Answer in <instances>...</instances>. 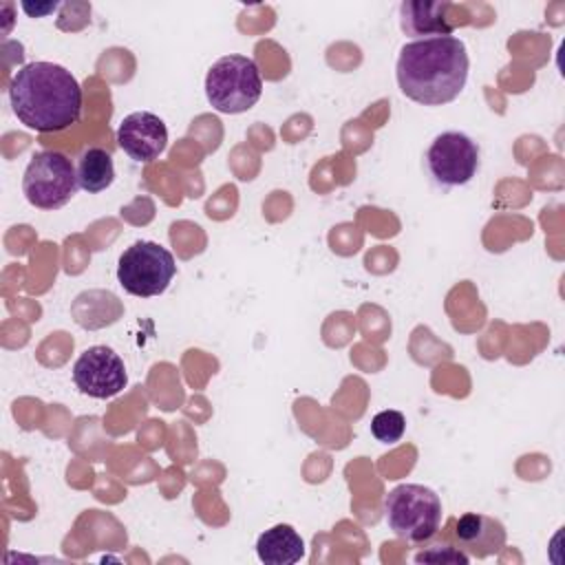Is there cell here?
Wrapping results in <instances>:
<instances>
[{"label": "cell", "instance_id": "obj_1", "mask_svg": "<svg viewBox=\"0 0 565 565\" xmlns=\"http://www.w3.org/2000/svg\"><path fill=\"white\" fill-rule=\"evenodd\" d=\"M13 115L31 130L60 132L82 117V86L55 62H29L18 68L7 88Z\"/></svg>", "mask_w": 565, "mask_h": 565}, {"label": "cell", "instance_id": "obj_2", "mask_svg": "<svg viewBox=\"0 0 565 565\" xmlns=\"http://www.w3.org/2000/svg\"><path fill=\"white\" fill-rule=\"evenodd\" d=\"M468 51L455 35L406 42L399 49L395 75L399 90L424 106H441L459 97L468 79Z\"/></svg>", "mask_w": 565, "mask_h": 565}, {"label": "cell", "instance_id": "obj_3", "mask_svg": "<svg viewBox=\"0 0 565 565\" xmlns=\"http://www.w3.org/2000/svg\"><path fill=\"white\" fill-rule=\"evenodd\" d=\"M441 499L419 483H399L384 497V519L395 536L411 543L430 541L441 525Z\"/></svg>", "mask_w": 565, "mask_h": 565}, {"label": "cell", "instance_id": "obj_4", "mask_svg": "<svg viewBox=\"0 0 565 565\" xmlns=\"http://www.w3.org/2000/svg\"><path fill=\"white\" fill-rule=\"evenodd\" d=\"M263 93V77L247 55H223L205 75V97L214 110L238 115L249 110Z\"/></svg>", "mask_w": 565, "mask_h": 565}, {"label": "cell", "instance_id": "obj_5", "mask_svg": "<svg viewBox=\"0 0 565 565\" xmlns=\"http://www.w3.org/2000/svg\"><path fill=\"white\" fill-rule=\"evenodd\" d=\"M177 274L174 256L154 241H135L117 263L119 285L137 298L163 294Z\"/></svg>", "mask_w": 565, "mask_h": 565}, {"label": "cell", "instance_id": "obj_6", "mask_svg": "<svg viewBox=\"0 0 565 565\" xmlns=\"http://www.w3.org/2000/svg\"><path fill=\"white\" fill-rule=\"evenodd\" d=\"M77 190V170L64 152L40 150L31 157L22 177V192L31 205L57 210L66 205Z\"/></svg>", "mask_w": 565, "mask_h": 565}, {"label": "cell", "instance_id": "obj_7", "mask_svg": "<svg viewBox=\"0 0 565 565\" xmlns=\"http://www.w3.org/2000/svg\"><path fill=\"white\" fill-rule=\"evenodd\" d=\"M426 168L437 185H466L479 170V146L466 132L446 130L430 141Z\"/></svg>", "mask_w": 565, "mask_h": 565}, {"label": "cell", "instance_id": "obj_8", "mask_svg": "<svg viewBox=\"0 0 565 565\" xmlns=\"http://www.w3.org/2000/svg\"><path fill=\"white\" fill-rule=\"evenodd\" d=\"M73 382L79 393L93 399H108L126 388L128 373L119 353L106 344H95L75 360Z\"/></svg>", "mask_w": 565, "mask_h": 565}, {"label": "cell", "instance_id": "obj_9", "mask_svg": "<svg viewBox=\"0 0 565 565\" xmlns=\"http://www.w3.org/2000/svg\"><path fill=\"white\" fill-rule=\"evenodd\" d=\"M117 143L132 161H154L168 146L166 121L148 110L130 113L117 128Z\"/></svg>", "mask_w": 565, "mask_h": 565}, {"label": "cell", "instance_id": "obj_10", "mask_svg": "<svg viewBox=\"0 0 565 565\" xmlns=\"http://www.w3.org/2000/svg\"><path fill=\"white\" fill-rule=\"evenodd\" d=\"M455 536L466 554L486 558L501 552L508 534L501 521L479 512H466L455 523Z\"/></svg>", "mask_w": 565, "mask_h": 565}, {"label": "cell", "instance_id": "obj_11", "mask_svg": "<svg viewBox=\"0 0 565 565\" xmlns=\"http://www.w3.org/2000/svg\"><path fill=\"white\" fill-rule=\"evenodd\" d=\"M452 9V2H419L406 0L399 4V24L408 35H450L455 22L444 13Z\"/></svg>", "mask_w": 565, "mask_h": 565}, {"label": "cell", "instance_id": "obj_12", "mask_svg": "<svg viewBox=\"0 0 565 565\" xmlns=\"http://www.w3.org/2000/svg\"><path fill=\"white\" fill-rule=\"evenodd\" d=\"M71 313H73V318L79 327L102 329V327H108V324H113L121 318L124 305L119 302V298L113 291L90 289V291H82L73 300Z\"/></svg>", "mask_w": 565, "mask_h": 565}, {"label": "cell", "instance_id": "obj_13", "mask_svg": "<svg viewBox=\"0 0 565 565\" xmlns=\"http://www.w3.org/2000/svg\"><path fill=\"white\" fill-rule=\"evenodd\" d=\"M256 554L267 565H294L305 556V541L291 525L280 523L258 536Z\"/></svg>", "mask_w": 565, "mask_h": 565}, {"label": "cell", "instance_id": "obj_14", "mask_svg": "<svg viewBox=\"0 0 565 565\" xmlns=\"http://www.w3.org/2000/svg\"><path fill=\"white\" fill-rule=\"evenodd\" d=\"M77 183L84 192L88 194H97L106 188H110V183L115 181V163L110 152H106L104 148L90 146L84 148L77 157Z\"/></svg>", "mask_w": 565, "mask_h": 565}, {"label": "cell", "instance_id": "obj_15", "mask_svg": "<svg viewBox=\"0 0 565 565\" xmlns=\"http://www.w3.org/2000/svg\"><path fill=\"white\" fill-rule=\"evenodd\" d=\"M406 430V417L399 411H380L371 419V435L382 444H395Z\"/></svg>", "mask_w": 565, "mask_h": 565}, {"label": "cell", "instance_id": "obj_16", "mask_svg": "<svg viewBox=\"0 0 565 565\" xmlns=\"http://www.w3.org/2000/svg\"><path fill=\"white\" fill-rule=\"evenodd\" d=\"M417 563H461L466 565L470 561V556L463 552V550H455V547H448V545H435V547H428L426 552H419L415 556Z\"/></svg>", "mask_w": 565, "mask_h": 565}, {"label": "cell", "instance_id": "obj_17", "mask_svg": "<svg viewBox=\"0 0 565 565\" xmlns=\"http://www.w3.org/2000/svg\"><path fill=\"white\" fill-rule=\"evenodd\" d=\"M22 9L31 15V18H40V15H46V13H51V11H55L57 9V4L55 2H46V4H29V2H22Z\"/></svg>", "mask_w": 565, "mask_h": 565}]
</instances>
